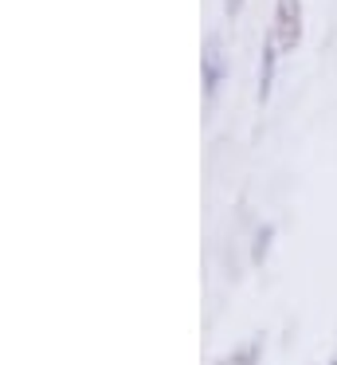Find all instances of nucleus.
<instances>
[{"mask_svg":"<svg viewBox=\"0 0 337 365\" xmlns=\"http://www.w3.org/2000/svg\"><path fill=\"white\" fill-rule=\"evenodd\" d=\"M274 40L282 51L298 48L302 40V0H274V24H271Z\"/></svg>","mask_w":337,"mask_h":365,"instance_id":"obj_1","label":"nucleus"},{"mask_svg":"<svg viewBox=\"0 0 337 365\" xmlns=\"http://www.w3.org/2000/svg\"><path fill=\"white\" fill-rule=\"evenodd\" d=\"M227 75V59H224V43H219V36L212 32L208 40H204V98H216L219 83H224Z\"/></svg>","mask_w":337,"mask_h":365,"instance_id":"obj_2","label":"nucleus"},{"mask_svg":"<svg viewBox=\"0 0 337 365\" xmlns=\"http://www.w3.org/2000/svg\"><path fill=\"white\" fill-rule=\"evenodd\" d=\"M279 40H274V32L263 36V51H259V103H266L274 91V67H279Z\"/></svg>","mask_w":337,"mask_h":365,"instance_id":"obj_3","label":"nucleus"},{"mask_svg":"<svg viewBox=\"0 0 337 365\" xmlns=\"http://www.w3.org/2000/svg\"><path fill=\"white\" fill-rule=\"evenodd\" d=\"M271 244H274V228L266 224V228L255 232V244H251V263H263L266 252H271Z\"/></svg>","mask_w":337,"mask_h":365,"instance_id":"obj_4","label":"nucleus"},{"mask_svg":"<svg viewBox=\"0 0 337 365\" xmlns=\"http://www.w3.org/2000/svg\"><path fill=\"white\" fill-rule=\"evenodd\" d=\"M255 361H259V341H247L227 365H255Z\"/></svg>","mask_w":337,"mask_h":365,"instance_id":"obj_5","label":"nucleus"},{"mask_svg":"<svg viewBox=\"0 0 337 365\" xmlns=\"http://www.w3.org/2000/svg\"><path fill=\"white\" fill-rule=\"evenodd\" d=\"M239 9H243V0H224V12H227V16H235Z\"/></svg>","mask_w":337,"mask_h":365,"instance_id":"obj_6","label":"nucleus"},{"mask_svg":"<svg viewBox=\"0 0 337 365\" xmlns=\"http://www.w3.org/2000/svg\"><path fill=\"white\" fill-rule=\"evenodd\" d=\"M329 365H337V357H333V361H329Z\"/></svg>","mask_w":337,"mask_h":365,"instance_id":"obj_7","label":"nucleus"}]
</instances>
